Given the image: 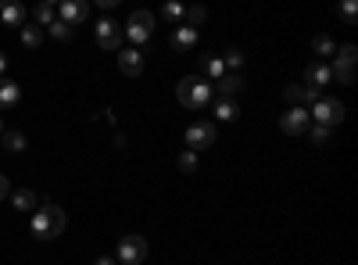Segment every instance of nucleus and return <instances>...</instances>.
<instances>
[{
  "instance_id": "f257e3e1",
  "label": "nucleus",
  "mask_w": 358,
  "mask_h": 265,
  "mask_svg": "<svg viewBox=\"0 0 358 265\" xmlns=\"http://www.w3.org/2000/svg\"><path fill=\"white\" fill-rule=\"evenodd\" d=\"M65 208H57V204L43 201L40 208L33 212V222H29V229H33V237L36 241H54V237H62L65 233Z\"/></svg>"
},
{
  "instance_id": "f03ea898",
  "label": "nucleus",
  "mask_w": 358,
  "mask_h": 265,
  "mask_svg": "<svg viewBox=\"0 0 358 265\" xmlns=\"http://www.w3.org/2000/svg\"><path fill=\"white\" fill-rule=\"evenodd\" d=\"M212 83H208L204 76H187L183 83L176 86V97H179V104L183 108H190V111H201V108H208V101H212Z\"/></svg>"
},
{
  "instance_id": "7ed1b4c3",
  "label": "nucleus",
  "mask_w": 358,
  "mask_h": 265,
  "mask_svg": "<svg viewBox=\"0 0 358 265\" xmlns=\"http://www.w3.org/2000/svg\"><path fill=\"white\" fill-rule=\"evenodd\" d=\"M308 119H312L315 126L334 129V126H341V122H344V104H341V101H334V97H319V101L308 108Z\"/></svg>"
},
{
  "instance_id": "20e7f679",
  "label": "nucleus",
  "mask_w": 358,
  "mask_h": 265,
  "mask_svg": "<svg viewBox=\"0 0 358 265\" xmlns=\"http://www.w3.org/2000/svg\"><path fill=\"white\" fill-rule=\"evenodd\" d=\"M151 33H155V15L151 11H133L126 29H122V36H129L133 47H143L147 40H151Z\"/></svg>"
},
{
  "instance_id": "39448f33",
  "label": "nucleus",
  "mask_w": 358,
  "mask_h": 265,
  "mask_svg": "<svg viewBox=\"0 0 358 265\" xmlns=\"http://www.w3.org/2000/svg\"><path fill=\"white\" fill-rule=\"evenodd\" d=\"M147 258V241L140 237V233H126L122 241H118L115 248V262H122V265H140Z\"/></svg>"
},
{
  "instance_id": "423d86ee",
  "label": "nucleus",
  "mask_w": 358,
  "mask_h": 265,
  "mask_svg": "<svg viewBox=\"0 0 358 265\" xmlns=\"http://www.w3.org/2000/svg\"><path fill=\"white\" fill-rule=\"evenodd\" d=\"M308 126H312L308 108H287V111L280 115V129H283L287 136H301V133H308Z\"/></svg>"
},
{
  "instance_id": "0eeeda50",
  "label": "nucleus",
  "mask_w": 358,
  "mask_h": 265,
  "mask_svg": "<svg viewBox=\"0 0 358 265\" xmlns=\"http://www.w3.org/2000/svg\"><path fill=\"white\" fill-rule=\"evenodd\" d=\"M187 143H190V151H204V147H212L215 143V122H194L187 129Z\"/></svg>"
},
{
  "instance_id": "6e6552de",
  "label": "nucleus",
  "mask_w": 358,
  "mask_h": 265,
  "mask_svg": "<svg viewBox=\"0 0 358 265\" xmlns=\"http://www.w3.org/2000/svg\"><path fill=\"white\" fill-rule=\"evenodd\" d=\"M97 43L104 50H118L122 47V25H118L115 18H101L97 22Z\"/></svg>"
},
{
  "instance_id": "1a4fd4ad",
  "label": "nucleus",
  "mask_w": 358,
  "mask_h": 265,
  "mask_svg": "<svg viewBox=\"0 0 358 265\" xmlns=\"http://www.w3.org/2000/svg\"><path fill=\"white\" fill-rule=\"evenodd\" d=\"M86 15H90L86 0H65V4H57V22H65L69 29H76L79 22H86Z\"/></svg>"
},
{
  "instance_id": "9d476101",
  "label": "nucleus",
  "mask_w": 358,
  "mask_h": 265,
  "mask_svg": "<svg viewBox=\"0 0 358 265\" xmlns=\"http://www.w3.org/2000/svg\"><path fill=\"white\" fill-rule=\"evenodd\" d=\"M118 69H122V76L136 79V76L143 72V54H140V47H129V50L118 54Z\"/></svg>"
},
{
  "instance_id": "9b49d317",
  "label": "nucleus",
  "mask_w": 358,
  "mask_h": 265,
  "mask_svg": "<svg viewBox=\"0 0 358 265\" xmlns=\"http://www.w3.org/2000/svg\"><path fill=\"white\" fill-rule=\"evenodd\" d=\"M197 47V29L194 25H176V33H172V50L176 54H183V50H194Z\"/></svg>"
},
{
  "instance_id": "f8f14e48",
  "label": "nucleus",
  "mask_w": 358,
  "mask_h": 265,
  "mask_svg": "<svg viewBox=\"0 0 358 265\" xmlns=\"http://www.w3.org/2000/svg\"><path fill=\"white\" fill-rule=\"evenodd\" d=\"M334 76H330V65L326 62H312L308 72H305V86H312V90H322V86H330Z\"/></svg>"
},
{
  "instance_id": "ddd939ff",
  "label": "nucleus",
  "mask_w": 358,
  "mask_h": 265,
  "mask_svg": "<svg viewBox=\"0 0 358 265\" xmlns=\"http://www.w3.org/2000/svg\"><path fill=\"white\" fill-rule=\"evenodd\" d=\"M22 101V86L15 79H0V111H8Z\"/></svg>"
},
{
  "instance_id": "4468645a",
  "label": "nucleus",
  "mask_w": 358,
  "mask_h": 265,
  "mask_svg": "<svg viewBox=\"0 0 358 265\" xmlns=\"http://www.w3.org/2000/svg\"><path fill=\"white\" fill-rule=\"evenodd\" d=\"M212 90H219V94H222V101H229V97H236V94L244 90V79L236 76V72H226V76L212 86Z\"/></svg>"
},
{
  "instance_id": "2eb2a0df",
  "label": "nucleus",
  "mask_w": 358,
  "mask_h": 265,
  "mask_svg": "<svg viewBox=\"0 0 358 265\" xmlns=\"http://www.w3.org/2000/svg\"><path fill=\"white\" fill-rule=\"evenodd\" d=\"M11 204H15V212L33 215V212L40 208V197H36L33 190H15V194H11Z\"/></svg>"
},
{
  "instance_id": "dca6fc26",
  "label": "nucleus",
  "mask_w": 358,
  "mask_h": 265,
  "mask_svg": "<svg viewBox=\"0 0 358 265\" xmlns=\"http://www.w3.org/2000/svg\"><path fill=\"white\" fill-rule=\"evenodd\" d=\"M18 40H22V47H29V50H36V47L43 43V29H40L36 22H25V25L18 29Z\"/></svg>"
},
{
  "instance_id": "f3484780",
  "label": "nucleus",
  "mask_w": 358,
  "mask_h": 265,
  "mask_svg": "<svg viewBox=\"0 0 358 265\" xmlns=\"http://www.w3.org/2000/svg\"><path fill=\"white\" fill-rule=\"evenodd\" d=\"M201 69H204V79H208V83H212V79L219 83V79L226 76V65H222V57H219V54H208V57H201Z\"/></svg>"
},
{
  "instance_id": "a211bd4d",
  "label": "nucleus",
  "mask_w": 358,
  "mask_h": 265,
  "mask_svg": "<svg viewBox=\"0 0 358 265\" xmlns=\"http://www.w3.org/2000/svg\"><path fill=\"white\" fill-rule=\"evenodd\" d=\"M0 22L11 25V29H22L25 25V8L22 4H4L0 8Z\"/></svg>"
},
{
  "instance_id": "6ab92c4d",
  "label": "nucleus",
  "mask_w": 358,
  "mask_h": 265,
  "mask_svg": "<svg viewBox=\"0 0 358 265\" xmlns=\"http://www.w3.org/2000/svg\"><path fill=\"white\" fill-rule=\"evenodd\" d=\"M33 15H36V25H40V29H50V25L57 22V4H47V0H43V4H36Z\"/></svg>"
},
{
  "instance_id": "aec40b11",
  "label": "nucleus",
  "mask_w": 358,
  "mask_h": 265,
  "mask_svg": "<svg viewBox=\"0 0 358 265\" xmlns=\"http://www.w3.org/2000/svg\"><path fill=\"white\" fill-rule=\"evenodd\" d=\"M334 65H348V69H355V65H358V50H355L351 43L337 47V54H334Z\"/></svg>"
},
{
  "instance_id": "412c9836",
  "label": "nucleus",
  "mask_w": 358,
  "mask_h": 265,
  "mask_svg": "<svg viewBox=\"0 0 358 265\" xmlns=\"http://www.w3.org/2000/svg\"><path fill=\"white\" fill-rule=\"evenodd\" d=\"M312 50H315L319 57H334V54H337V43L326 36V33H319V36L312 40Z\"/></svg>"
},
{
  "instance_id": "4be33fe9",
  "label": "nucleus",
  "mask_w": 358,
  "mask_h": 265,
  "mask_svg": "<svg viewBox=\"0 0 358 265\" xmlns=\"http://www.w3.org/2000/svg\"><path fill=\"white\" fill-rule=\"evenodd\" d=\"M236 115H241V111H236L233 101H219V104H215V122H233Z\"/></svg>"
},
{
  "instance_id": "5701e85b",
  "label": "nucleus",
  "mask_w": 358,
  "mask_h": 265,
  "mask_svg": "<svg viewBox=\"0 0 358 265\" xmlns=\"http://www.w3.org/2000/svg\"><path fill=\"white\" fill-rule=\"evenodd\" d=\"M183 15H187V11L179 8V4H165V8H162V18L172 22V25H183Z\"/></svg>"
},
{
  "instance_id": "b1692460",
  "label": "nucleus",
  "mask_w": 358,
  "mask_h": 265,
  "mask_svg": "<svg viewBox=\"0 0 358 265\" xmlns=\"http://www.w3.org/2000/svg\"><path fill=\"white\" fill-rule=\"evenodd\" d=\"M4 147H8L11 155H22L25 151V136L22 133H4Z\"/></svg>"
},
{
  "instance_id": "393cba45",
  "label": "nucleus",
  "mask_w": 358,
  "mask_h": 265,
  "mask_svg": "<svg viewBox=\"0 0 358 265\" xmlns=\"http://www.w3.org/2000/svg\"><path fill=\"white\" fill-rule=\"evenodd\" d=\"M222 65H226V69H244V54H241V50H226Z\"/></svg>"
},
{
  "instance_id": "a878e982",
  "label": "nucleus",
  "mask_w": 358,
  "mask_h": 265,
  "mask_svg": "<svg viewBox=\"0 0 358 265\" xmlns=\"http://www.w3.org/2000/svg\"><path fill=\"white\" fill-rule=\"evenodd\" d=\"M355 15H358V8H355V0H344V4H341V18H344L348 25H355Z\"/></svg>"
},
{
  "instance_id": "bb28decb",
  "label": "nucleus",
  "mask_w": 358,
  "mask_h": 265,
  "mask_svg": "<svg viewBox=\"0 0 358 265\" xmlns=\"http://www.w3.org/2000/svg\"><path fill=\"white\" fill-rule=\"evenodd\" d=\"M50 36H54V40H69L72 29H69L65 22H54V25H50Z\"/></svg>"
},
{
  "instance_id": "cd10ccee",
  "label": "nucleus",
  "mask_w": 358,
  "mask_h": 265,
  "mask_svg": "<svg viewBox=\"0 0 358 265\" xmlns=\"http://www.w3.org/2000/svg\"><path fill=\"white\" fill-rule=\"evenodd\" d=\"M204 15H208V11H204V8H190V11H187V15H183V18H187V25H194V29H197V25H201V22H204Z\"/></svg>"
},
{
  "instance_id": "c85d7f7f",
  "label": "nucleus",
  "mask_w": 358,
  "mask_h": 265,
  "mask_svg": "<svg viewBox=\"0 0 358 265\" xmlns=\"http://www.w3.org/2000/svg\"><path fill=\"white\" fill-rule=\"evenodd\" d=\"M179 169H183V172H197V155H194V151H187L183 158H179Z\"/></svg>"
},
{
  "instance_id": "c756f323",
  "label": "nucleus",
  "mask_w": 358,
  "mask_h": 265,
  "mask_svg": "<svg viewBox=\"0 0 358 265\" xmlns=\"http://www.w3.org/2000/svg\"><path fill=\"white\" fill-rule=\"evenodd\" d=\"M326 140H330V129H326V126H315V129H312V143H326Z\"/></svg>"
},
{
  "instance_id": "7c9ffc66",
  "label": "nucleus",
  "mask_w": 358,
  "mask_h": 265,
  "mask_svg": "<svg viewBox=\"0 0 358 265\" xmlns=\"http://www.w3.org/2000/svg\"><path fill=\"white\" fill-rule=\"evenodd\" d=\"M8 194H11V187H8V176H4V172H0V201H4Z\"/></svg>"
},
{
  "instance_id": "2f4dec72",
  "label": "nucleus",
  "mask_w": 358,
  "mask_h": 265,
  "mask_svg": "<svg viewBox=\"0 0 358 265\" xmlns=\"http://www.w3.org/2000/svg\"><path fill=\"white\" fill-rule=\"evenodd\" d=\"M94 265H115V258H108V255H104V258H97Z\"/></svg>"
},
{
  "instance_id": "473e14b6",
  "label": "nucleus",
  "mask_w": 358,
  "mask_h": 265,
  "mask_svg": "<svg viewBox=\"0 0 358 265\" xmlns=\"http://www.w3.org/2000/svg\"><path fill=\"white\" fill-rule=\"evenodd\" d=\"M4 69H8V57H4V50H0V76H4Z\"/></svg>"
},
{
  "instance_id": "72a5a7b5",
  "label": "nucleus",
  "mask_w": 358,
  "mask_h": 265,
  "mask_svg": "<svg viewBox=\"0 0 358 265\" xmlns=\"http://www.w3.org/2000/svg\"><path fill=\"white\" fill-rule=\"evenodd\" d=\"M0 136H4V119H0Z\"/></svg>"
}]
</instances>
